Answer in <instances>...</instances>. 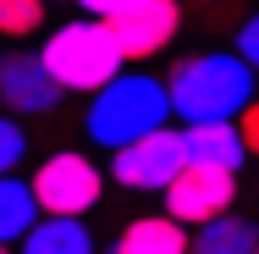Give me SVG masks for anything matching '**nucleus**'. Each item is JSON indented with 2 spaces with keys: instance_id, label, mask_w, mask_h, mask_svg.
I'll list each match as a JSON object with an SVG mask.
<instances>
[{
  "instance_id": "20e7f679",
  "label": "nucleus",
  "mask_w": 259,
  "mask_h": 254,
  "mask_svg": "<svg viewBox=\"0 0 259 254\" xmlns=\"http://www.w3.org/2000/svg\"><path fill=\"white\" fill-rule=\"evenodd\" d=\"M182 166H188V133L165 122L155 133L110 150V166H105V171H110V183H121L127 194H165Z\"/></svg>"
},
{
  "instance_id": "6e6552de",
  "label": "nucleus",
  "mask_w": 259,
  "mask_h": 254,
  "mask_svg": "<svg viewBox=\"0 0 259 254\" xmlns=\"http://www.w3.org/2000/svg\"><path fill=\"white\" fill-rule=\"evenodd\" d=\"M105 22L116 28L127 61H155V55H165L177 45V33H182V0H138V6L110 11Z\"/></svg>"
},
{
  "instance_id": "9b49d317",
  "label": "nucleus",
  "mask_w": 259,
  "mask_h": 254,
  "mask_svg": "<svg viewBox=\"0 0 259 254\" xmlns=\"http://www.w3.org/2000/svg\"><path fill=\"white\" fill-rule=\"evenodd\" d=\"M17 249L22 254H94V232H89L83 215H55V210H45Z\"/></svg>"
},
{
  "instance_id": "dca6fc26",
  "label": "nucleus",
  "mask_w": 259,
  "mask_h": 254,
  "mask_svg": "<svg viewBox=\"0 0 259 254\" xmlns=\"http://www.w3.org/2000/svg\"><path fill=\"white\" fill-rule=\"evenodd\" d=\"M232 50L243 55V61H254V66H259V17H248V22L237 28V39H232Z\"/></svg>"
},
{
  "instance_id": "ddd939ff",
  "label": "nucleus",
  "mask_w": 259,
  "mask_h": 254,
  "mask_svg": "<svg viewBox=\"0 0 259 254\" xmlns=\"http://www.w3.org/2000/svg\"><path fill=\"white\" fill-rule=\"evenodd\" d=\"M193 249L199 254H254L259 249V227L237 210H221L215 221L193 227Z\"/></svg>"
},
{
  "instance_id": "f257e3e1",
  "label": "nucleus",
  "mask_w": 259,
  "mask_h": 254,
  "mask_svg": "<svg viewBox=\"0 0 259 254\" xmlns=\"http://www.w3.org/2000/svg\"><path fill=\"white\" fill-rule=\"evenodd\" d=\"M254 61L237 50H199L165 66V89L177 105V122H221V116H243L259 100Z\"/></svg>"
},
{
  "instance_id": "7ed1b4c3",
  "label": "nucleus",
  "mask_w": 259,
  "mask_h": 254,
  "mask_svg": "<svg viewBox=\"0 0 259 254\" xmlns=\"http://www.w3.org/2000/svg\"><path fill=\"white\" fill-rule=\"evenodd\" d=\"M39 55H45V66L61 78V89H66V94H83V100L100 94L116 72H127V66H121L127 50H121L116 28H110L105 17H94V11L50 28L45 45H39Z\"/></svg>"
},
{
  "instance_id": "a211bd4d",
  "label": "nucleus",
  "mask_w": 259,
  "mask_h": 254,
  "mask_svg": "<svg viewBox=\"0 0 259 254\" xmlns=\"http://www.w3.org/2000/svg\"><path fill=\"white\" fill-rule=\"evenodd\" d=\"M83 11H94V17H110V11H121V6H138V0H77Z\"/></svg>"
},
{
  "instance_id": "f3484780",
  "label": "nucleus",
  "mask_w": 259,
  "mask_h": 254,
  "mask_svg": "<svg viewBox=\"0 0 259 254\" xmlns=\"http://www.w3.org/2000/svg\"><path fill=\"white\" fill-rule=\"evenodd\" d=\"M237 122H243V138H248V155H259V100L248 105V111H243Z\"/></svg>"
},
{
  "instance_id": "9d476101",
  "label": "nucleus",
  "mask_w": 259,
  "mask_h": 254,
  "mask_svg": "<svg viewBox=\"0 0 259 254\" xmlns=\"http://www.w3.org/2000/svg\"><path fill=\"white\" fill-rule=\"evenodd\" d=\"M182 133H188V160H209V166L243 171L248 138H243V122H237V116H221V122H182Z\"/></svg>"
},
{
  "instance_id": "f03ea898",
  "label": "nucleus",
  "mask_w": 259,
  "mask_h": 254,
  "mask_svg": "<svg viewBox=\"0 0 259 254\" xmlns=\"http://www.w3.org/2000/svg\"><path fill=\"white\" fill-rule=\"evenodd\" d=\"M177 116L171 105V89L155 72H116L100 94H89V111H83V133L94 150H121L144 133H155Z\"/></svg>"
},
{
  "instance_id": "4468645a",
  "label": "nucleus",
  "mask_w": 259,
  "mask_h": 254,
  "mask_svg": "<svg viewBox=\"0 0 259 254\" xmlns=\"http://www.w3.org/2000/svg\"><path fill=\"white\" fill-rule=\"evenodd\" d=\"M45 6L50 0H0V28L11 39H28V33L45 28Z\"/></svg>"
},
{
  "instance_id": "423d86ee",
  "label": "nucleus",
  "mask_w": 259,
  "mask_h": 254,
  "mask_svg": "<svg viewBox=\"0 0 259 254\" xmlns=\"http://www.w3.org/2000/svg\"><path fill=\"white\" fill-rule=\"evenodd\" d=\"M160 199H165L171 215H182L188 227H204L221 210H237V171L232 166H209V160H188Z\"/></svg>"
},
{
  "instance_id": "2eb2a0df",
  "label": "nucleus",
  "mask_w": 259,
  "mask_h": 254,
  "mask_svg": "<svg viewBox=\"0 0 259 254\" xmlns=\"http://www.w3.org/2000/svg\"><path fill=\"white\" fill-rule=\"evenodd\" d=\"M28 133H22V116H11V111H6V122H0V166H6V171H17V166H22V160H28Z\"/></svg>"
},
{
  "instance_id": "0eeeda50",
  "label": "nucleus",
  "mask_w": 259,
  "mask_h": 254,
  "mask_svg": "<svg viewBox=\"0 0 259 254\" xmlns=\"http://www.w3.org/2000/svg\"><path fill=\"white\" fill-rule=\"evenodd\" d=\"M61 100H66V89L45 66L39 50H6L0 55V105L11 116H50V111H61Z\"/></svg>"
},
{
  "instance_id": "1a4fd4ad",
  "label": "nucleus",
  "mask_w": 259,
  "mask_h": 254,
  "mask_svg": "<svg viewBox=\"0 0 259 254\" xmlns=\"http://www.w3.org/2000/svg\"><path fill=\"white\" fill-rule=\"evenodd\" d=\"M193 249V227L171 210L160 215H133L116 238H110V254H188Z\"/></svg>"
},
{
  "instance_id": "39448f33",
  "label": "nucleus",
  "mask_w": 259,
  "mask_h": 254,
  "mask_svg": "<svg viewBox=\"0 0 259 254\" xmlns=\"http://www.w3.org/2000/svg\"><path fill=\"white\" fill-rule=\"evenodd\" d=\"M105 177L110 171H100L83 150H55L33 166V194L55 215H89L105 199Z\"/></svg>"
},
{
  "instance_id": "f8f14e48",
  "label": "nucleus",
  "mask_w": 259,
  "mask_h": 254,
  "mask_svg": "<svg viewBox=\"0 0 259 254\" xmlns=\"http://www.w3.org/2000/svg\"><path fill=\"white\" fill-rule=\"evenodd\" d=\"M39 215H45V204L33 194V177L22 183L17 171H6V183H0V243H22Z\"/></svg>"
}]
</instances>
